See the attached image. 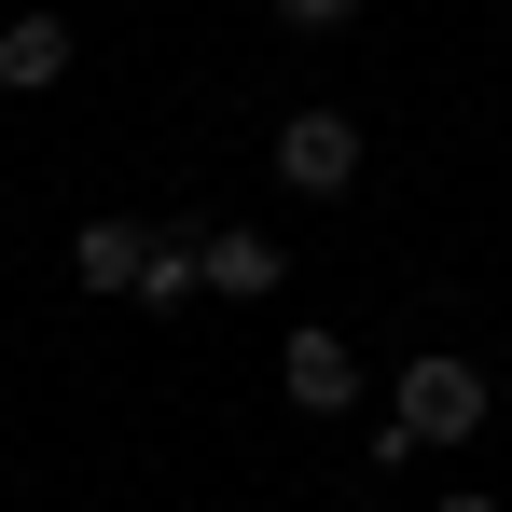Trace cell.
<instances>
[{
  "mask_svg": "<svg viewBox=\"0 0 512 512\" xmlns=\"http://www.w3.org/2000/svg\"><path fill=\"white\" fill-rule=\"evenodd\" d=\"M277 180L291 194H346L360 180V111H291L277 125Z\"/></svg>",
  "mask_w": 512,
  "mask_h": 512,
  "instance_id": "2",
  "label": "cell"
},
{
  "mask_svg": "<svg viewBox=\"0 0 512 512\" xmlns=\"http://www.w3.org/2000/svg\"><path fill=\"white\" fill-rule=\"evenodd\" d=\"M429 512H499V499H429Z\"/></svg>",
  "mask_w": 512,
  "mask_h": 512,
  "instance_id": "9",
  "label": "cell"
},
{
  "mask_svg": "<svg viewBox=\"0 0 512 512\" xmlns=\"http://www.w3.org/2000/svg\"><path fill=\"white\" fill-rule=\"evenodd\" d=\"M388 429H402V443H471V429H485V360L416 346V360H402V388H388Z\"/></svg>",
  "mask_w": 512,
  "mask_h": 512,
  "instance_id": "1",
  "label": "cell"
},
{
  "mask_svg": "<svg viewBox=\"0 0 512 512\" xmlns=\"http://www.w3.org/2000/svg\"><path fill=\"white\" fill-rule=\"evenodd\" d=\"M194 250H208V291H222V305H263V291L291 277V250H277V236H250V222H208Z\"/></svg>",
  "mask_w": 512,
  "mask_h": 512,
  "instance_id": "4",
  "label": "cell"
},
{
  "mask_svg": "<svg viewBox=\"0 0 512 512\" xmlns=\"http://www.w3.org/2000/svg\"><path fill=\"white\" fill-rule=\"evenodd\" d=\"M277 14H291V28H346L360 0H277Z\"/></svg>",
  "mask_w": 512,
  "mask_h": 512,
  "instance_id": "8",
  "label": "cell"
},
{
  "mask_svg": "<svg viewBox=\"0 0 512 512\" xmlns=\"http://www.w3.org/2000/svg\"><path fill=\"white\" fill-rule=\"evenodd\" d=\"M277 388H291V416H346L360 402V346L346 333H291L277 346Z\"/></svg>",
  "mask_w": 512,
  "mask_h": 512,
  "instance_id": "3",
  "label": "cell"
},
{
  "mask_svg": "<svg viewBox=\"0 0 512 512\" xmlns=\"http://www.w3.org/2000/svg\"><path fill=\"white\" fill-rule=\"evenodd\" d=\"M194 291H208V250H194V236H153V263H139V305H153V319H180Z\"/></svg>",
  "mask_w": 512,
  "mask_h": 512,
  "instance_id": "7",
  "label": "cell"
},
{
  "mask_svg": "<svg viewBox=\"0 0 512 512\" xmlns=\"http://www.w3.org/2000/svg\"><path fill=\"white\" fill-rule=\"evenodd\" d=\"M139 263H153L139 222H84V236H70V277H84V291H139Z\"/></svg>",
  "mask_w": 512,
  "mask_h": 512,
  "instance_id": "6",
  "label": "cell"
},
{
  "mask_svg": "<svg viewBox=\"0 0 512 512\" xmlns=\"http://www.w3.org/2000/svg\"><path fill=\"white\" fill-rule=\"evenodd\" d=\"M70 84V14H14L0 28V97H56Z\"/></svg>",
  "mask_w": 512,
  "mask_h": 512,
  "instance_id": "5",
  "label": "cell"
}]
</instances>
